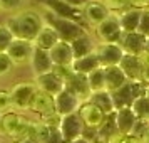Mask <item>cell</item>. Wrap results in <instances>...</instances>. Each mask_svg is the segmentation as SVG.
Segmentation results:
<instances>
[{"label": "cell", "mask_w": 149, "mask_h": 143, "mask_svg": "<svg viewBox=\"0 0 149 143\" xmlns=\"http://www.w3.org/2000/svg\"><path fill=\"white\" fill-rule=\"evenodd\" d=\"M12 143H14V142H12Z\"/></svg>", "instance_id": "cell-49"}, {"label": "cell", "mask_w": 149, "mask_h": 143, "mask_svg": "<svg viewBox=\"0 0 149 143\" xmlns=\"http://www.w3.org/2000/svg\"><path fill=\"white\" fill-rule=\"evenodd\" d=\"M121 46L126 54L139 56L141 57L146 52V46H148V37H144L139 32H131V34H124L121 41Z\"/></svg>", "instance_id": "cell-19"}, {"label": "cell", "mask_w": 149, "mask_h": 143, "mask_svg": "<svg viewBox=\"0 0 149 143\" xmlns=\"http://www.w3.org/2000/svg\"><path fill=\"white\" fill-rule=\"evenodd\" d=\"M8 111H14V106H12V94H10L8 89L0 88V113L5 115Z\"/></svg>", "instance_id": "cell-34"}, {"label": "cell", "mask_w": 149, "mask_h": 143, "mask_svg": "<svg viewBox=\"0 0 149 143\" xmlns=\"http://www.w3.org/2000/svg\"><path fill=\"white\" fill-rule=\"evenodd\" d=\"M101 2L111 10V14H121L129 8V0H101Z\"/></svg>", "instance_id": "cell-33"}, {"label": "cell", "mask_w": 149, "mask_h": 143, "mask_svg": "<svg viewBox=\"0 0 149 143\" xmlns=\"http://www.w3.org/2000/svg\"><path fill=\"white\" fill-rule=\"evenodd\" d=\"M29 109L34 111L35 115H39V118L47 116V115H54V113H57L55 111V96L37 89L34 98H32V103H30V108Z\"/></svg>", "instance_id": "cell-11"}, {"label": "cell", "mask_w": 149, "mask_h": 143, "mask_svg": "<svg viewBox=\"0 0 149 143\" xmlns=\"http://www.w3.org/2000/svg\"><path fill=\"white\" fill-rule=\"evenodd\" d=\"M44 19H45V24L52 25V27L57 30V34H59V37H61V41L72 42V41H75L79 35H82L84 32H86L77 20L54 15L52 12H49V10L44 12Z\"/></svg>", "instance_id": "cell-3"}, {"label": "cell", "mask_w": 149, "mask_h": 143, "mask_svg": "<svg viewBox=\"0 0 149 143\" xmlns=\"http://www.w3.org/2000/svg\"><path fill=\"white\" fill-rule=\"evenodd\" d=\"M119 133L117 131V126H116V113L112 115H107L104 123L101 125V128L97 130V140H102V142H109L112 136H116Z\"/></svg>", "instance_id": "cell-28"}, {"label": "cell", "mask_w": 149, "mask_h": 143, "mask_svg": "<svg viewBox=\"0 0 149 143\" xmlns=\"http://www.w3.org/2000/svg\"><path fill=\"white\" fill-rule=\"evenodd\" d=\"M141 140H142V143H149V126H148V128H146V131L142 133Z\"/></svg>", "instance_id": "cell-43"}, {"label": "cell", "mask_w": 149, "mask_h": 143, "mask_svg": "<svg viewBox=\"0 0 149 143\" xmlns=\"http://www.w3.org/2000/svg\"><path fill=\"white\" fill-rule=\"evenodd\" d=\"M54 73L59 76L64 82H67L69 79L75 74L74 69H72V66H54Z\"/></svg>", "instance_id": "cell-36"}, {"label": "cell", "mask_w": 149, "mask_h": 143, "mask_svg": "<svg viewBox=\"0 0 149 143\" xmlns=\"http://www.w3.org/2000/svg\"><path fill=\"white\" fill-rule=\"evenodd\" d=\"M35 91H37V86H35L34 81L17 82L14 88L10 89L14 111H25V109L30 108V103H32Z\"/></svg>", "instance_id": "cell-6"}, {"label": "cell", "mask_w": 149, "mask_h": 143, "mask_svg": "<svg viewBox=\"0 0 149 143\" xmlns=\"http://www.w3.org/2000/svg\"><path fill=\"white\" fill-rule=\"evenodd\" d=\"M92 143H107V142H102V140H95V142H92Z\"/></svg>", "instance_id": "cell-46"}, {"label": "cell", "mask_w": 149, "mask_h": 143, "mask_svg": "<svg viewBox=\"0 0 149 143\" xmlns=\"http://www.w3.org/2000/svg\"><path fill=\"white\" fill-rule=\"evenodd\" d=\"M45 143H65L64 142V136H62V133H61V130L52 128V131H50V135H49Z\"/></svg>", "instance_id": "cell-39"}, {"label": "cell", "mask_w": 149, "mask_h": 143, "mask_svg": "<svg viewBox=\"0 0 149 143\" xmlns=\"http://www.w3.org/2000/svg\"><path fill=\"white\" fill-rule=\"evenodd\" d=\"M119 68L124 71L129 81H142V71H144V62L139 56L124 54V57L119 62Z\"/></svg>", "instance_id": "cell-17"}, {"label": "cell", "mask_w": 149, "mask_h": 143, "mask_svg": "<svg viewBox=\"0 0 149 143\" xmlns=\"http://www.w3.org/2000/svg\"><path fill=\"white\" fill-rule=\"evenodd\" d=\"M62 2H65V4H69L70 7H75V8H84L86 5H87L89 0H62Z\"/></svg>", "instance_id": "cell-41"}, {"label": "cell", "mask_w": 149, "mask_h": 143, "mask_svg": "<svg viewBox=\"0 0 149 143\" xmlns=\"http://www.w3.org/2000/svg\"><path fill=\"white\" fill-rule=\"evenodd\" d=\"M34 82H35V86H37V89L45 91V93H49V94H52V96H57L59 93H62L65 89V82L62 81L54 71L47 73V74L35 76Z\"/></svg>", "instance_id": "cell-13"}, {"label": "cell", "mask_w": 149, "mask_h": 143, "mask_svg": "<svg viewBox=\"0 0 149 143\" xmlns=\"http://www.w3.org/2000/svg\"><path fill=\"white\" fill-rule=\"evenodd\" d=\"M137 32L149 39V10H142L141 22H139V29H137Z\"/></svg>", "instance_id": "cell-38"}, {"label": "cell", "mask_w": 149, "mask_h": 143, "mask_svg": "<svg viewBox=\"0 0 149 143\" xmlns=\"http://www.w3.org/2000/svg\"><path fill=\"white\" fill-rule=\"evenodd\" d=\"M5 25L14 34L15 39L34 42L42 27L45 25V19H44V14L34 8H22L17 14L8 15L5 19Z\"/></svg>", "instance_id": "cell-1"}, {"label": "cell", "mask_w": 149, "mask_h": 143, "mask_svg": "<svg viewBox=\"0 0 149 143\" xmlns=\"http://www.w3.org/2000/svg\"><path fill=\"white\" fill-rule=\"evenodd\" d=\"M19 143H39L37 140H34V138H25V140H22V142Z\"/></svg>", "instance_id": "cell-45"}, {"label": "cell", "mask_w": 149, "mask_h": 143, "mask_svg": "<svg viewBox=\"0 0 149 143\" xmlns=\"http://www.w3.org/2000/svg\"><path fill=\"white\" fill-rule=\"evenodd\" d=\"M131 109L134 111V115L137 116V120H146L149 121V96L144 93V94L137 96L132 104H131Z\"/></svg>", "instance_id": "cell-29"}, {"label": "cell", "mask_w": 149, "mask_h": 143, "mask_svg": "<svg viewBox=\"0 0 149 143\" xmlns=\"http://www.w3.org/2000/svg\"><path fill=\"white\" fill-rule=\"evenodd\" d=\"M32 52H34V42L24 41V39H14L10 47L7 49V56L12 59V62L15 66L30 62Z\"/></svg>", "instance_id": "cell-10"}, {"label": "cell", "mask_w": 149, "mask_h": 143, "mask_svg": "<svg viewBox=\"0 0 149 143\" xmlns=\"http://www.w3.org/2000/svg\"><path fill=\"white\" fill-rule=\"evenodd\" d=\"M59 130H61L62 136H64V142L69 143V142H74L77 138H81L84 135L86 126H84V121L79 116V113H72V115L62 116Z\"/></svg>", "instance_id": "cell-9"}, {"label": "cell", "mask_w": 149, "mask_h": 143, "mask_svg": "<svg viewBox=\"0 0 149 143\" xmlns=\"http://www.w3.org/2000/svg\"><path fill=\"white\" fill-rule=\"evenodd\" d=\"M70 46H72V51H74V57L75 59H79V57H84V56L92 54V52L95 51L97 42H94V39H92L87 32H84V34L79 35L75 41L70 42Z\"/></svg>", "instance_id": "cell-25"}, {"label": "cell", "mask_w": 149, "mask_h": 143, "mask_svg": "<svg viewBox=\"0 0 149 143\" xmlns=\"http://www.w3.org/2000/svg\"><path fill=\"white\" fill-rule=\"evenodd\" d=\"M61 42V37L57 34V30H55L52 25H49L45 24L42 30L39 32V35L35 37L34 41V46L39 49H44V51H50V49L54 47L55 44H59Z\"/></svg>", "instance_id": "cell-23"}, {"label": "cell", "mask_w": 149, "mask_h": 143, "mask_svg": "<svg viewBox=\"0 0 149 143\" xmlns=\"http://www.w3.org/2000/svg\"><path fill=\"white\" fill-rule=\"evenodd\" d=\"M29 64L32 68L34 76L47 74V73L54 71V62H52V57L49 54V51L39 49V47H35V46H34V52H32V57H30Z\"/></svg>", "instance_id": "cell-14"}, {"label": "cell", "mask_w": 149, "mask_h": 143, "mask_svg": "<svg viewBox=\"0 0 149 143\" xmlns=\"http://www.w3.org/2000/svg\"><path fill=\"white\" fill-rule=\"evenodd\" d=\"M129 7L136 10H149V0H129Z\"/></svg>", "instance_id": "cell-40"}, {"label": "cell", "mask_w": 149, "mask_h": 143, "mask_svg": "<svg viewBox=\"0 0 149 143\" xmlns=\"http://www.w3.org/2000/svg\"><path fill=\"white\" fill-rule=\"evenodd\" d=\"M104 76H106V91L109 93H116L129 81L127 76L124 74L119 66H111V68H104Z\"/></svg>", "instance_id": "cell-22"}, {"label": "cell", "mask_w": 149, "mask_h": 143, "mask_svg": "<svg viewBox=\"0 0 149 143\" xmlns=\"http://www.w3.org/2000/svg\"><path fill=\"white\" fill-rule=\"evenodd\" d=\"M30 120H27L20 111H8L2 115L0 121V133L3 136H8L14 143H19L29 136Z\"/></svg>", "instance_id": "cell-2"}, {"label": "cell", "mask_w": 149, "mask_h": 143, "mask_svg": "<svg viewBox=\"0 0 149 143\" xmlns=\"http://www.w3.org/2000/svg\"><path fill=\"white\" fill-rule=\"evenodd\" d=\"M144 62V71H142V82L149 86V61H142Z\"/></svg>", "instance_id": "cell-42"}, {"label": "cell", "mask_w": 149, "mask_h": 143, "mask_svg": "<svg viewBox=\"0 0 149 143\" xmlns=\"http://www.w3.org/2000/svg\"><path fill=\"white\" fill-rule=\"evenodd\" d=\"M69 143H92V142H89L87 138L81 136V138H77V140H74V142H69Z\"/></svg>", "instance_id": "cell-44"}, {"label": "cell", "mask_w": 149, "mask_h": 143, "mask_svg": "<svg viewBox=\"0 0 149 143\" xmlns=\"http://www.w3.org/2000/svg\"><path fill=\"white\" fill-rule=\"evenodd\" d=\"M94 52L97 54V57H99L101 68L119 66L121 59L124 57V54H126L119 42H97Z\"/></svg>", "instance_id": "cell-7"}, {"label": "cell", "mask_w": 149, "mask_h": 143, "mask_svg": "<svg viewBox=\"0 0 149 143\" xmlns=\"http://www.w3.org/2000/svg\"><path fill=\"white\" fill-rule=\"evenodd\" d=\"M82 14H84L86 24L94 30L97 25H101L102 22L111 15V10L102 4L101 0H89L87 5L82 8Z\"/></svg>", "instance_id": "cell-8"}, {"label": "cell", "mask_w": 149, "mask_h": 143, "mask_svg": "<svg viewBox=\"0 0 149 143\" xmlns=\"http://www.w3.org/2000/svg\"><path fill=\"white\" fill-rule=\"evenodd\" d=\"M14 62L12 59L7 56V52H0V77L2 76H7L12 69H14Z\"/></svg>", "instance_id": "cell-35"}, {"label": "cell", "mask_w": 149, "mask_h": 143, "mask_svg": "<svg viewBox=\"0 0 149 143\" xmlns=\"http://www.w3.org/2000/svg\"><path fill=\"white\" fill-rule=\"evenodd\" d=\"M94 35L97 42H119L121 44L124 32H122L119 17L116 14H111L101 25L94 29Z\"/></svg>", "instance_id": "cell-4"}, {"label": "cell", "mask_w": 149, "mask_h": 143, "mask_svg": "<svg viewBox=\"0 0 149 143\" xmlns=\"http://www.w3.org/2000/svg\"><path fill=\"white\" fill-rule=\"evenodd\" d=\"M146 93V84L142 81H127L119 91L112 93L116 104V111L122 108H131V104L137 96Z\"/></svg>", "instance_id": "cell-5"}, {"label": "cell", "mask_w": 149, "mask_h": 143, "mask_svg": "<svg viewBox=\"0 0 149 143\" xmlns=\"http://www.w3.org/2000/svg\"><path fill=\"white\" fill-rule=\"evenodd\" d=\"M101 68V62H99V57L95 52L89 56H84V57H79V59H74L72 62V69H74L75 74H91L94 69Z\"/></svg>", "instance_id": "cell-27"}, {"label": "cell", "mask_w": 149, "mask_h": 143, "mask_svg": "<svg viewBox=\"0 0 149 143\" xmlns=\"http://www.w3.org/2000/svg\"><path fill=\"white\" fill-rule=\"evenodd\" d=\"M116 15L119 17V22H121V27H122V32H124V34L137 32L142 10H136V8L129 7L127 10H124V12H121V14H116Z\"/></svg>", "instance_id": "cell-24"}, {"label": "cell", "mask_w": 149, "mask_h": 143, "mask_svg": "<svg viewBox=\"0 0 149 143\" xmlns=\"http://www.w3.org/2000/svg\"><path fill=\"white\" fill-rule=\"evenodd\" d=\"M89 101L92 103V104H95L106 116L116 113V104H114L112 93H109L106 89L104 91H99V93H92V96L89 98Z\"/></svg>", "instance_id": "cell-26"}, {"label": "cell", "mask_w": 149, "mask_h": 143, "mask_svg": "<svg viewBox=\"0 0 149 143\" xmlns=\"http://www.w3.org/2000/svg\"><path fill=\"white\" fill-rule=\"evenodd\" d=\"M65 89L70 91L74 96H77L81 99V103L89 101V98L92 96V91H91V86H89L86 74H74L65 82Z\"/></svg>", "instance_id": "cell-18"}, {"label": "cell", "mask_w": 149, "mask_h": 143, "mask_svg": "<svg viewBox=\"0 0 149 143\" xmlns=\"http://www.w3.org/2000/svg\"><path fill=\"white\" fill-rule=\"evenodd\" d=\"M107 143H142V140L136 135H117L112 136Z\"/></svg>", "instance_id": "cell-37"}, {"label": "cell", "mask_w": 149, "mask_h": 143, "mask_svg": "<svg viewBox=\"0 0 149 143\" xmlns=\"http://www.w3.org/2000/svg\"><path fill=\"white\" fill-rule=\"evenodd\" d=\"M77 113H79V116L82 118L84 126L89 128V130H99L101 125L104 123V120H106V115H104L95 104H92L91 101L82 103Z\"/></svg>", "instance_id": "cell-12"}, {"label": "cell", "mask_w": 149, "mask_h": 143, "mask_svg": "<svg viewBox=\"0 0 149 143\" xmlns=\"http://www.w3.org/2000/svg\"><path fill=\"white\" fill-rule=\"evenodd\" d=\"M44 7H45V10L52 12L54 15H59V17L72 19V20H77V22L84 19V14H82L81 8L70 7L69 4L62 2V0H44Z\"/></svg>", "instance_id": "cell-15"}, {"label": "cell", "mask_w": 149, "mask_h": 143, "mask_svg": "<svg viewBox=\"0 0 149 143\" xmlns=\"http://www.w3.org/2000/svg\"><path fill=\"white\" fill-rule=\"evenodd\" d=\"M81 99L74 96L70 91L64 89L62 93L55 96V111L59 113L61 116H67L72 115V113H77L79 108H81Z\"/></svg>", "instance_id": "cell-16"}, {"label": "cell", "mask_w": 149, "mask_h": 143, "mask_svg": "<svg viewBox=\"0 0 149 143\" xmlns=\"http://www.w3.org/2000/svg\"><path fill=\"white\" fill-rule=\"evenodd\" d=\"M25 5V0H0V12H10V14H17L19 10Z\"/></svg>", "instance_id": "cell-32"}, {"label": "cell", "mask_w": 149, "mask_h": 143, "mask_svg": "<svg viewBox=\"0 0 149 143\" xmlns=\"http://www.w3.org/2000/svg\"><path fill=\"white\" fill-rule=\"evenodd\" d=\"M146 94L149 96V86H146Z\"/></svg>", "instance_id": "cell-47"}, {"label": "cell", "mask_w": 149, "mask_h": 143, "mask_svg": "<svg viewBox=\"0 0 149 143\" xmlns=\"http://www.w3.org/2000/svg\"><path fill=\"white\" fill-rule=\"evenodd\" d=\"M136 123H137V116L131 108H122L116 111V126L119 135H132Z\"/></svg>", "instance_id": "cell-21"}, {"label": "cell", "mask_w": 149, "mask_h": 143, "mask_svg": "<svg viewBox=\"0 0 149 143\" xmlns=\"http://www.w3.org/2000/svg\"><path fill=\"white\" fill-rule=\"evenodd\" d=\"M87 81L92 93H99L106 89V76H104V68L94 69L91 74H87Z\"/></svg>", "instance_id": "cell-30"}, {"label": "cell", "mask_w": 149, "mask_h": 143, "mask_svg": "<svg viewBox=\"0 0 149 143\" xmlns=\"http://www.w3.org/2000/svg\"><path fill=\"white\" fill-rule=\"evenodd\" d=\"M14 34L8 30V27L3 24H0V52H7V49L10 47V44L14 42Z\"/></svg>", "instance_id": "cell-31"}, {"label": "cell", "mask_w": 149, "mask_h": 143, "mask_svg": "<svg viewBox=\"0 0 149 143\" xmlns=\"http://www.w3.org/2000/svg\"><path fill=\"white\" fill-rule=\"evenodd\" d=\"M0 121H2V113H0Z\"/></svg>", "instance_id": "cell-48"}, {"label": "cell", "mask_w": 149, "mask_h": 143, "mask_svg": "<svg viewBox=\"0 0 149 143\" xmlns=\"http://www.w3.org/2000/svg\"><path fill=\"white\" fill-rule=\"evenodd\" d=\"M49 54L52 57L54 66H72V62L75 59L70 42L65 41H61L59 44H55L54 47L49 51Z\"/></svg>", "instance_id": "cell-20"}]
</instances>
